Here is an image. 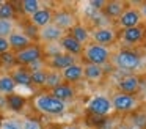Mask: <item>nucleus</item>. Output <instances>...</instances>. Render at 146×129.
Wrapping results in <instances>:
<instances>
[{"instance_id":"f257e3e1","label":"nucleus","mask_w":146,"mask_h":129,"mask_svg":"<svg viewBox=\"0 0 146 129\" xmlns=\"http://www.w3.org/2000/svg\"><path fill=\"white\" fill-rule=\"evenodd\" d=\"M33 106H35V109L38 112L44 113V115H50V116H60L66 112V102L57 99L49 91L36 94L35 99H33Z\"/></svg>"},{"instance_id":"f03ea898","label":"nucleus","mask_w":146,"mask_h":129,"mask_svg":"<svg viewBox=\"0 0 146 129\" xmlns=\"http://www.w3.org/2000/svg\"><path fill=\"white\" fill-rule=\"evenodd\" d=\"M110 60L113 63V66H116L118 69L123 71H129V72H135L137 69L141 66V58L137 52L130 49H119L110 55Z\"/></svg>"},{"instance_id":"7ed1b4c3","label":"nucleus","mask_w":146,"mask_h":129,"mask_svg":"<svg viewBox=\"0 0 146 129\" xmlns=\"http://www.w3.org/2000/svg\"><path fill=\"white\" fill-rule=\"evenodd\" d=\"M111 52L108 50V47L99 46V44L93 43H86L83 46V52H82V58L85 60V63H91V65H98L102 66L110 60Z\"/></svg>"},{"instance_id":"20e7f679","label":"nucleus","mask_w":146,"mask_h":129,"mask_svg":"<svg viewBox=\"0 0 146 129\" xmlns=\"http://www.w3.org/2000/svg\"><path fill=\"white\" fill-rule=\"evenodd\" d=\"M14 57H16L17 66L27 68V66L32 65L33 61L42 58V46L39 43H32L30 46H27L25 49L19 50V52H14Z\"/></svg>"},{"instance_id":"39448f33","label":"nucleus","mask_w":146,"mask_h":129,"mask_svg":"<svg viewBox=\"0 0 146 129\" xmlns=\"http://www.w3.org/2000/svg\"><path fill=\"white\" fill-rule=\"evenodd\" d=\"M116 39H118V35L115 31V28L111 27H98L96 30H93L90 33V41L104 47H110L111 44H115Z\"/></svg>"},{"instance_id":"423d86ee","label":"nucleus","mask_w":146,"mask_h":129,"mask_svg":"<svg viewBox=\"0 0 146 129\" xmlns=\"http://www.w3.org/2000/svg\"><path fill=\"white\" fill-rule=\"evenodd\" d=\"M111 109L115 112H130L132 109H135L138 99L133 94H126V93H115L111 96Z\"/></svg>"},{"instance_id":"0eeeda50","label":"nucleus","mask_w":146,"mask_h":129,"mask_svg":"<svg viewBox=\"0 0 146 129\" xmlns=\"http://www.w3.org/2000/svg\"><path fill=\"white\" fill-rule=\"evenodd\" d=\"M52 24H54L55 27H58L61 31L68 33V31L77 24V21H76V16L71 11H68V9H58V11H54Z\"/></svg>"},{"instance_id":"6e6552de","label":"nucleus","mask_w":146,"mask_h":129,"mask_svg":"<svg viewBox=\"0 0 146 129\" xmlns=\"http://www.w3.org/2000/svg\"><path fill=\"white\" fill-rule=\"evenodd\" d=\"M88 113L96 116H105L111 112V101L107 96H94L86 106Z\"/></svg>"},{"instance_id":"1a4fd4ad","label":"nucleus","mask_w":146,"mask_h":129,"mask_svg":"<svg viewBox=\"0 0 146 129\" xmlns=\"http://www.w3.org/2000/svg\"><path fill=\"white\" fill-rule=\"evenodd\" d=\"M46 61V68L47 69H52V71H64L66 68H69V66H72L74 63H77V58H74L72 55H69V53H58V55L52 57V58H47L44 60Z\"/></svg>"},{"instance_id":"9d476101","label":"nucleus","mask_w":146,"mask_h":129,"mask_svg":"<svg viewBox=\"0 0 146 129\" xmlns=\"http://www.w3.org/2000/svg\"><path fill=\"white\" fill-rule=\"evenodd\" d=\"M141 14H140V9L138 6H127L124 9V13L121 14V17L118 19V25L121 28H132L137 27V25L141 24Z\"/></svg>"},{"instance_id":"9b49d317","label":"nucleus","mask_w":146,"mask_h":129,"mask_svg":"<svg viewBox=\"0 0 146 129\" xmlns=\"http://www.w3.org/2000/svg\"><path fill=\"white\" fill-rule=\"evenodd\" d=\"M145 38V27L143 25H137L132 28H124L119 33V39L127 46H138Z\"/></svg>"},{"instance_id":"f8f14e48","label":"nucleus","mask_w":146,"mask_h":129,"mask_svg":"<svg viewBox=\"0 0 146 129\" xmlns=\"http://www.w3.org/2000/svg\"><path fill=\"white\" fill-rule=\"evenodd\" d=\"M129 6V3L123 2V0H110V2H105L104 8L101 9L102 14L107 19H111V21H116L121 17V14L124 13V9Z\"/></svg>"},{"instance_id":"ddd939ff","label":"nucleus","mask_w":146,"mask_h":129,"mask_svg":"<svg viewBox=\"0 0 146 129\" xmlns=\"http://www.w3.org/2000/svg\"><path fill=\"white\" fill-rule=\"evenodd\" d=\"M58 44H60L61 50H63L64 53H69V55L74 57V58H79V57H82L83 46L79 43V41L74 39V38L71 36L69 33H64L63 38L58 41Z\"/></svg>"},{"instance_id":"4468645a","label":"nucleus","mask_w":146,"mask_h":129,"mask_svg":"<svg viewBox=\"0 0 146 129\" xmlns=\"http://www.w3.org/2000/svg\"><path fill=\"white\" fill-rule=\"evenodd\" d=\"M64 31H61L58 27H55L54 24H49L46 27L39 28V33H38V41L44 44H50V43H58V41L63 38Z\"/></svg>"},{"instance_id":"2eb2a0df","label":"nucleus","mask_w":146,"mask_h":129,"mask_svg":"<svg viewBox=\"0 0 146 129\" xmlns=\"http://www.w3.org/2000/svg\"><path fill=\"white\" fill-rule=\"evenodd\" d=\"M140 77L135 74H129L124 76L119 82H118V90L119 93H126V94H133L135 96L140 91Z\"/></svg>"},{"instance_id":"dca6fc26","label":"nucleus","mask_w":146,"mask_h":129,"mask_svg":"<svg viewBox=\"0 0 146 129\" xmlns=\"http://www.w3.org/2000/svg\"><path fill=\"white\" fill-rule=\"evenodd\" d=\"M52 16H54V11L47 6H41L35 14H32L29 17V21L35 25L36 28H42L46 25L52 24Z\"/></svg>"},{"instance_id":"f3484780","label":"nucleus","mask_w":146,"mask_h":129,"mask_svg":"<svg viewBox=\"0 0 146 129\" xmlns=\"http://www.w3.org/2000/svg\"><path fill=\"white\" fill-rule=\"evenodd\" d=\"M61 77H63V82L69 85H74L77 82H80L83 79V66L82 63H74L72 66L66 68L64 71H61Z\"/></svg>"},{"instance_id":"a211bd4d","label":"nucleus","mask_w":146,"mask_h":129,"mask_svg":"<svg viewBox=\"0 0 146 129\" xmlns=\"http://www.w3.org/2000/svg\"><path fill=\"white\" fill-rule=\"evenodd\" d=\"M8 43H10L11 52H19V50L25 49L27 46H30V44H32V39L27 38L21 30H14L13 33L8 36Z\"/></svg>"},{"instance_id":"6ab92c4d","label":"nucleus","mask_w":146,"mask_h":129,"mask_svg":"<svg viewBox=\"0 0 146 129\" xmlns=\"http://www.w3.org/2000/svg\"><path fill=\"white\" fill-rule=\"evenodd\" d=\"M10 76L13 77L16 87L17 85H22V87H32V72L29 71V68L16 66V68L10 72Z\"/></svg>"},{"instance_id":"aec40b11","label":"nucleus","mask_w":146,"mask_h":129,"mask_svg":"<svg viewBox=\"0 0 146 129\" xmlns=\"http://www.w3.org/2000/svg\"><path fill=\"white\" fill-rule=\"evenodd\" d=\"M49 93H50L52 96H55L57 99H60V101H63V102H66V101H69V99H72V98H74V94H76V90H74L72 85H69V84H66V82H63V84L57 85L55 88H52Z\"/></svg>"},{"instance_id":"412c9836","label":"nucleus","mask_w":146,"mask_h":129,"mask_svg":"<svg viewBox=\"0 0 146 129\" xmlns=\"http://www.w3.org/2000/svg\"><path fill=\"white\" fill-rule=\"evenodd\" d=\"M83 79H86L88 82H99L104 77V69L102 66L91 65V63H83Z\"/></svg>"},{"instance_id":"4be33fe9","label":"nucleus","mask_w":146,"mask_h":129,"mask_svg":"<svg viewBox=\"0 0 146 129\" xmlns=\"http://www.w3.org/2000/svg\"><path fill=\"white\" fill-rule=\"evenodd\" d=\"M68 33H69L76 41H79L82 46H85L86 43H90V30L85 27V25L79 24V22H77V24L74 25V27L71 28Z\"/></svg>"},{"instance_id":"5701e85b","label":"nucleus","mask_w":146,"mask_h":129,"mask_svg":"<svg viewBox=\"0 0 146 129\" xmlns=\"http://www.w3.org/2000/svg\"><path fill=\"white\" fill-rule=\"evenodd\" d=\"M7 98V107L10 110H13V112H21V110H24V107L27 106V99L25 96H22V94L19 93H13V94H8Z\"/></svg>"},{"instance_id":"b1692460","label":"nucleus","mask_w":146,"mask_h":129,"mask_svg":"<svg viewBox=\"0 0 146 129\" xmlns=\"http://www.w3.org/2000/svg\"><path fill=\"white\" fill-rule=\"evenodd\" d=\"M13 93H16V84H14L13 77L10 76V72L0 74V94L8 96V94Z\"/></svg>"},{"instance_id":"393cba45","label":"nucleus","mask_w":146,"mask_h":129,"mask_svg":"<svg viewBox=\"0 0 146 129\" xmlns=\"http://www.w3.org/2000/svg\"><path fill=\"white\" fill-rule=\"evenodd\" d=\"M16 16L17 9L13 2H2V5H0V19L2 21H14Z\"/></svg>"},{"instance_id":"a878e982","label":"nucleus","mask_w":146,"mask_h":129,"mask_svg":"<svg viewBox=\"0 0 146 129\" xmlns=\"http://www.w3.org/2000/svg\"><path fill=\"white\" fill-rule=\"evenodd\" d=\"M17 66L16 63V57H14V52H5L0 55V69H3L5 72H11L14 68Z\"/></svg>"},{"instance_id":"bb28decb","label":"nucleus","mask_w":146,"mask_h":129,"mask_svg":"<svg viewBox=\"0 0 146 129\" xmlns=\"http://www.w3.org/2000/svg\"><path fill=\"white\" fill-rule=\"evenodd\" d=\"M19 6H21L22 14L27 16V17H30V16L35 14V13L41 8V3H39V0H22V2L19 3Z\"/></svg>"},{"instance_id":"cd10ccee","label":"nucleus","mask_w":146,"mask_h":129,"mask_svg":"<svg viewBox=\"0 0 146 129\" xmlns=\"http://www.w3.org/2000/svg\"><path fill=\"white\" fill-rule=\"evenodd\" d=\"M63 84V77H61V72L58 71H52V69H47V77H46V84L44 88H47L49 91L52 88H55L57 85Z\"/></svg>"},{"instance_id":"c85d7f7f","label":"nucleus","mask_w":146,"mask_h":129,"mask_svg":"<svg viewBox=\"0 0 146 129\" xmlns=\"http://www.w3.org/2000/svg\"><path fill=\"white\" fill-rule=\"evenodd\" d=\"M42 46V58L46 57V60L47 58H52V57L58 55V53H61L63 50H61L60 44L58 43H50V44H41Z\"/></svg>"},{"instance_id":"c756f323","label":"nucleus","mask_w":146,"mask_h":129,"mask_svg":"<svg viewBox=\"0 0 146 129\" xmlns=\"http://www.w3.org/2000/svg\"><path fill=\"white\" fill-rule=\"evenodd\" d=\"M21 31H22V33L25 35L27 38H30V39H32V43H38V33H39V28H36L30 21H27L25 24L22 25V30H21Z\"/></svg>"},{"instance_id":"7c9ffc66","label":"nucleus","mask_w":146,"mask_h":129,"mask_svg":"<svg viewBox=\"0 0 146 129\" xmlns=\"http://www.w3.org/2000/svg\"><path fill=\"white\" fill-rule=\"evenodd\" d=\"M16 30V21H2L0 19V38H8Z\"/></svg>"},{"instance_id":"2f4dec72","label":"nucleus","mask_w":146,"mask_h":129,"mask_svg":"<svg viewBox=\"0 0 146 129\" xmlns=\"http://www.w3.org/2000/svg\"><path fill=\"white\" fill-rule=\"evenodd\" d=\"M46 77H47V68L33 71L32 72V85H35V87H44Z\"/></svg>"},{"instance_id":"473e14b6","label":"nucleus","mask_w":146,"mask_h":129,"mask_svg":"<svg viewBox=\"0 0 146 129\" xmlns=\"http://www.w3.org/2000/svg\"><path fill=\"white\" fill-rule=\"evenodd\" d=\"M0 129H22V123L17 118L7 116V118H2V121H0Z\"/></svg>"},{"instance_id":"72a5a7b5","label":"nucleus","mask_w":146,"mask_h":129,"mask_svg":"<svg viewBox=\"0 0 146 129\" xmlns=\"http://www.w3.org/2000/svg\"><path fill=\"white\" fill-rule=\"evenodd\" d=\"M21 123H22V129H42V124L36 118L27 116V118H24Z\"/></svg>"},{"instance_id":"f704fd0d","label":"nucleus","mask_w":146,"mask_h":129,"mask_svg":"<svg viewBox=\"0 0 146 129\" xmlns=\"http://www.w3.org/2000/svg\"><path fill=\"white\" fill-rule=\"evenodd\" d=\"M133 121L140 129H146V113H135Z\"/></svg>"},{"instance_id":"c9c22d12","label":"nucleus","mask_w":146,"mask_h":129,"mask_svg":"<svg viewBox=\"0 0 146 129\" xmlns=\"http://www.w3.org/2000/svg\"><path fill=\"white\" fill-rule=\"evenodd\" d=\"M10 43H8V38H0V55L5 52H10Z\"/></svg>"},{"instance_id":"e433bc0d","label":"nucleus","mask_w":146,"mask_h":129,"mask_svg":"<svg viewBox=\"0 0 146 129\" xmlns=\"http://www.w3.org/2000/svg\"><path fill=\"white\" fill-rule=\"evenodd\" d=\"M90 5H91L96 11H101V9L104 8V5H105V0H91Z\"/></svg>"},{"instance_id":"4c0bfd02","label":"nucleus","mask_w":146,"mask_h":129,"mask_svg":"<svg viewBox=\"0 0 146 129\" xmlns=\"http://www.w3.org/2000/svg\"><path fill=\"white\" fill-rule=\"evenodd\" d=\"M138 9H140V14H141V19H146V2L140 3Z\"/></svg>"},{"instance_id":"58836bf2","label":"nucleus","mask_w":146,"mask_h":129,"mask_svg":"<svg viewBox=\"0 0 146 129\" xmlns=\"http://www.w3.org/2000/svg\"><path fill=\"white\" fill-rule=\"evenodd\" d=\"M42 129H61L60 124H47V126H42Z\"/></svg>"},{"instance_id":"ea45409f","label":"nucleus","mask_w":146,"mask_h":129,"mask_svg":"<svg viewBox=\"0 0 146 129\" xmlns=\"http://www.w3.org/2000/svg\"><path fill=\"white\" fill-rule=\"evenodd\" d=\"M61 129H79V128H76V126H61Z\"/></svg>"},{"instance_id":"a19ab883","label":"nucleus","mask_w":146,"mask_h":129,"mask_svg":"<svg viewBox=\"0 0 146 129\" xmlns=\"http://www.w3.org/2000/svg\"><path fill=\"white\" fill-rule=\"evenodd\" d=\"M0 5H2V0H0Z\"/></svg>"},{"instance_id":"79ce46f5","label":"nucleus","mask_w":146,"mask_h":129,"mask_svg":"<svg viewBox=\"0 0 146 129\" xmlns=\"http://www.w3.org/2000/svg\"><path fill=\"white\" fill-rule=\"evenodd\" d=\"M0 121H2V116H0Z\"/></svg>"}]
</instances>
